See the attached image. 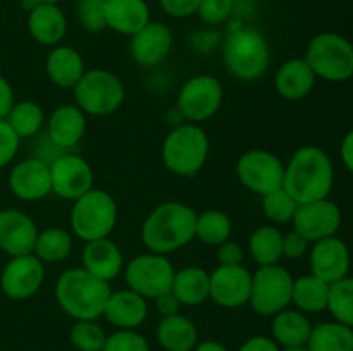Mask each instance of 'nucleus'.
Segmentation results:
<instances>
[{
    "label": "nucleus",
    "instance_id": "1",
    "mask_svg": "<svg viewBox=\"0 0 353 351\" xmlns=\"http://www.w3.org/2000/svg\"><path fill=\"white\" fill-rule=\"evenodd\" d=\"M196 212L181 202L155 206L141 224V243L148 251L169 255L195 240Z\"/></svg>",
    "mask_w": 353,
    "mask_h": 351
},
{
    "label": "nucleus",
    "instance_id": "2",
    "mask_svg": "<svg viewBox=\"0 0 353 351\" xmlns=\"http://www.w3.org/2000/svg\"><path fill=\"white\" fill-rule=\"evenodd\" d=\"M333 184V162L323 148L314 145L299 148L285 165L283 188L296 200L299 205L327 198Z\"/></svg>",
    "mask_w": 353,
    "mask_h": 351
},
{
    "label": "nucleus",
    "instance_id": "3",
    "mask_svg": "<svg viewBox=\"0 0 353 351\" xmlns=\"http://www.w3.org/2000/svg\"><path fill=\"white\" fill-rule=\"evenodd\" d=\"M110 292L109 282L100 281L83 267L69 268L55 282L59 306L74 320L100 319Z\"/></svg>",
    "mask_w": 353,
    "mask_h": 351
},
{
    "label": "nucleus",
    "instance_id": "4",
    "mask_svg": "<svg viewBox=\"0 0 353 351\" xmlns=\"http://www.w3.org/2000/svg\"><path fill=\"white\" fill-rule=\"evenodd\" d=\"M226 71L240 81L262 78L271 62V47L264 34L255 28H238L223 45Z\"/></svg>",
    "mask_w": 353,
    "mask_h": 351
},
{
    "label": "nucleus",
    "instance_id": "5",
    "mask_svg": "<svg viewBox=\"0 0 353 351\" xmlns=\"http://www.w3.org/2000/svg\"><path fill=\"white\" fill-rule=\"evenodd\" d=\"M210 151L205 131L193 123L174 126L162 141V162L165 167L181 178H193L202 171Z\"/></svg>",
    "mask_w": 353,
    "mask_h": 351
},
{
    "label": "nucleus",
    "instance_id": "6",
    "mask_svg": "<svg viewBox=\"0 0 353 351\" xmlns=\"http://www.w3.org/2000/svg\"><path fill=\"white\" fill-rule=\"evenodd\" d=\"M117 203L103 189L92 188L74 200L71 209V229L76 237L88 241L109 237L117 224Z\"/></svg>",
    "mask_w": 353,
    "mask_h": 351
},
{
    "label": "nucleus",
    "instance_id": "7",
    "mask_svg": "<svg viewBox=\"0 0 353 351\" xmlns=\"http://www.w3.org/2000/svg\"><path fill=\"white\" fill-rule=\"evenodd\" d=\"M305 62L316 78L343 83L353 76V45L338 33H321L307 45Z\"/></svg>",
    "mask_w": 353,
    "mask_h": 351
},
{
    "label": "nucleus",
    "instance_id": "8",
    "mask_svg": "<svg viewBox=\"0 0 353 351\" xmlns=\"http://www.w3.org/2000/svg\"><path fill=\"white\" fill-rule=\"evenodd\" d=\"M74 103L86 116H110L124 102V85L114 72L107 69H92L83 74L72 88Z\"/></svg>",
    "mask_w": 353,
    "mask_h": 351
},
{
    "label": "nucleus",
    "instance_id": "9",
    "mask_svg": "<svg viewBox=\"0 0 353 351\" xmlns=\"http://www.w3.org/2000/svg\"><path fill=\"white\" fill-rule=\"evenodd\" d=\"M293 281L288 268L279 264L259 267L252 274V288L248 305L262 317H274L292 305Z\"/></svg>",
    "mask_w": 353,
    "mask_h": 351
},
{
    "label": "nucleus",
    "instance_id": "10",
    "mask_svg": "<svg viewBox=\"0 0 353 351\" xmlns=\"http://www.w3.org/2000/svg\"><path fill=\"white\" fill-rule=\"evenodd\" d=\"M174 267L165 255L148 253L138 255L124 268V281L128 289L138 292L145 299H155L157 296L171 291Z\"/></svg>",
    "mask_w": 353,
    "mask_h": 351
},
{
    "label": "nucleus",
    "instance_id": "11",
    "mask_svg": "<svg viewBox=\"0 0 353 351\" xmlns=\"http://www.w3.org/2000/svg\"><path fill=\"white\" fill-rule=\"evenodd\" d=\"M223 85L210 74H199L190 78L178 93L176 109L183 119L200 124L216 116L223 103Z\"/></svg>",
    "mask_w": 353,
    "mask_h": 351
},
{
    "label": "nucleus",
    "instance_id": "12",
    "mask_svg": "<svg viewBox=\"0 0 353 351\" xmlns=\"http://www.w3.org/2000/svg\"><path fill=\"white\" fill-rule=\"evenodd\" d=\"M236 176L241 184L255 195H268L274 189L283 188L285 164L272 151L254 148L238 158Z\"/></svg>",
    "mask_w": 353,
    "mask_h": 351
},
{
    "label": "nucleus",
    "instance_id": "13",
    "mask_svg": "<svg viewBox=\"0 0 353 351\" xmlns=\"http://www.w3.org/2000/svg\"><path fill=\"white\" fill-rule=\"evenodd\" d=\"M48 165L52 193H55L59 198L74 202L93 188V169L81 155L64 151Z\"/></svg>",
    "mask_w": 353,
    "mask_h": 351
},
{
    "label": "nucleus",
    "instance_id": "14",
    "mask_svg": "<svg viewBox=\"0 0 353 351\" xmlns=\"http://www.w3.org/2000/svg\"><path fill=\"white\" fill-rule=\"evenodd\" d=\"M45 279V264L34 253L12 257L0 275L3 295L14 301H23L40 291Z\"/></svg>",
    "mask_w": 353,
    "mask_h": 351
},
{
    "label": "nucleus",
    "instance_id": "15",
    "mask_svg": "<svg viewBox=\"0 0 353 351\" xmlns=\"http://www.w3.org/2000/svg\"><path fill=\"white\" fill-rule=\"evenodd\" d=\"M292 222L293 231L309 243H316L324 237L336 236V231L341 226V210L330 198L300 203Z\"/></svg>",
    "mask_w": 353,
    "mask_h": 351
},
{
    "label": "nucleus",
    "instance_id": "16",
    "mask_svg": "<svg viewBox=\"0 0 353 351\" xmlns=\"http://www.w3.org/2000/svg\"><path fill=\"white\" fill-rule=\"evenodd\" d=\"M252 274L243 265H219L210 274V296L223 308H238L250 299Z\"/></svg>",
    "mask_w": 353,
    "mask_h": 351
},
{
    "label": "nucleus",
    "instance_id": "17",
    "mask_svg": "<svg viewBox=\"0 0 353 351\" xmlns=\"http://www.w3.org/2000/svg\"><path fill=\"white\" fill-rule=\"evenodd\" d=\"M9 188L23 202H38L52 193L50 165L40 157L19 162L9 174Z\"/></svg>",
    "mask_w": 353,
    "mask_h": 351
},
{
    "label": "nucleus",
    "instance_id": "18",
    "mask_svg": "<svg viewBox=\"0 0 353 351\" xmlns=\"http://www.w3.org/2000/svg\"><path fill=\"white\" fill-rule=\"evenodd\" d=\"M172 50V31L168 24L150 21L130 40V54L141 67H155Z\"/></svg>",
    "mask_w": 353,
    "mask_h": 351
},
{
    "label": "nucleus",
    "instance_id": "19",
    "mask_svg": "<svg viewBox=\"0 0 353 351\" xmlns=\"http://www.w3.org/2000/svg\"><path fill=\"white\" fill-rule=\"evenodd\" d=\"M310 274L327 284L341 281L350 270V250L347 243L336 236L316 241L310 250Z\"/></svg>",
    "mask_w": 353,
    "mask_h": 351
},
{
    "label": "nucleus",
    "instance_id": "20",
    "mask_svg": "<svg viewBox=\"0 0 353 351\" xmlns=\"http://www.w3.org/2000/svg\"><path fill=\"white\" fill-rule=\"evenodd\" d=\"M38 227L28 213L17 209L0 210V250L10 257L33 253Z\"/></svg>",
    "mask_w": 353,
    "mask_h": 351
},
{
    "label": "nucleus",
    "instance_id": "21",
    "mask_svg": "<svg viewBox=\"0 0 353 351\" xmlns=\"http://www.w3.org/2000/svg\"><path fill=\"white\" fill-rule=\"evenodd\" d=\"M45 123H47L48 140L59 150L65 151L78 147L86 133V114L76 103L59 105Z\"/></svg>",
    "mask_w": 353,
    "mask_h": 351
},
{
    "label": "nucleus",
    "instance_id": "22",
    "mask_svg": "<svg viewBox=\"0 0 353 351\" xmlns=\"http://www.w3.org/2000/svg\"><path fill=\"white\" fill-rule=\"evenodd\" d=\"M148 315V303L131 289L110 292L103 315L110 326L119 330H137Z\"/></svg>",
    "mask_w": 353,
    "mask_h": 351
},
{
    "label": "nucleus",
    "instance_id": "23",
    "mask_svg": "<svg viewBox=\"0 0 353 351\" xmlns=\"http://www.w3.org/2000/svg\"><path fill=\"white\" fill-rule=\"evenodd\" d=\"M81 267L97 279L110 282L123 272L124 257L121 248L109 237L85 243L81 253Z\"/></svg>",
    "mask_w": 353,
    "mask_h": 351
},
{
    "label": "nucleus",
    "instance_id": "24",
    "mask_svg": "<svg viewBox=\"0 0 353 351\" xmlns=\"http://www.w3.org/2000/svg\"><path fill=\"white\" fill-rule=\"evenodd\" d=\"M45 72L55 86L72 89L86 72L85 61L76 48L69 45H57L45 58Z\"/></svg>",
    "mask_w": 353,
    "mask_h": 351
},
{
    "label": "nucleus",
    "instance_id": "25",
    "mask_svg": "<svg viewBox=\"0 0 353 351\" xmlns=\"http://www.w3.org/2000/svg\"><path fill=\"white\" fill-rule=\"evenodd\" d=\"M316 85V74L305 58H290L283 62L274 76V88L281 98L296 102L312 92Z\"/></svg>",
    "mask_w": 353,
    "mask_h": 351
},
{
    "label": "nucleus",
    "instance_id": "26",
    "mask_svg": "<svg viewBox=\"0 0 353 351\" xmlns=\"http://www.w3.org/2000/svg\"><path fill=\"white\" fill-rule=\"evenodd\" d=\"M107 28L133 36L150 23V9L145 0H103Z\"/></svg>",
    "mask_w": 353,
    "mask_h": 351
},
{
    "label": "nucleus",
    "instance_id": "27",
    "mask_svg": "<svg viewBox=\"0 0 353 351\" xmlns=\"http://www.w3.org/2000/svg\"><path fill=\"white\" fill-rule=\"evenodd\" d=\"M28 30L37 43L55 47L68 31V19L57 3H40L28 14Z\"/></svg>",
    "mask_w": 353,
    "mask_h": 351
},
{
    "label": "nucleus",
    "instance_id": "28",
    "mask_svg": "<svg viewBox=\"0 0 353 351\" xmlns=\"http://www.w3.org/2000/svg\"><path fill=\"white\" fill-rule=\"evenodd\" d=\"M312 323L309 317L300 310H283L272 317V339L278 346L285 348H303L309 343Z\"/></svg>",
    "mask_w": 353,
    "mask_h": 351
},
{
    "label": "nucleus",
    "instance_id": "29",
    "mask_svg": "<svg viewBox=\"0 0 353 351\" xmlns=\"http://www.w3.org/2000/svg\"><path fill=\"white\" fill-rule=\"evenodd\" d=\"M155 336L165 351H193L199 344V329L181 313L162 317L155 329Z\"/></svg>",
    "mask_w": 353,
    "mask_h": 351
},
{
    "label": "nucleus",
    "instance_id": "30",
    "mask_svg": "<svg viewBox=\"0 0 353 351\" xmlns=\"http://www.w3.org/2000/svg\"><path fill=\"white\" fill-rule=\"evenodd\" d=\"M171 291L181 306L202 305L210 296V274L196 265L179 268L174 272Z\"/></svg>",
    "mask_w": 353,
    "mask_h": 351
},
{
    "label": "nucleus",
    "instance_id": "31",
    "mask_svg": "<svg viewBox=\"0 0 353 351\" xmlns=\"http://www.w3.org/2000/svg\"><path fill=\"white\" fill-rule=\"evenodd\" d=\"M331 284L314 274L302 275L293 281L292 303L303 313H319L327 310Z\"/></svg>",
    "mask_w": 353,
    "mask_h": 351
},
{
    "label": "nucleus",
    "instance_id": "32",
    "mask_svg": "<svg viewBox=\"0 0 353 351\" xmlns=\"http://www.w3.org/2000/svg\"><path fill=\"white\" fill-rule=\"evenodd\" d=\"M305 348L309 351H353V329L336 320L323 322L312 327Z\"/></svg>",
    "mask_w": 353,
    "mask_h": 351
},
{
    "label": "nucleus",
    "instance_id": "33",
    "mask_svg": "<svg viewBox=\"0 0 353 351\" xmlns=\"http://www.w3.org/2000/svg\"><path fill=\"white\" fill-rule=\"evenodd\" d=\"M248 251L259 267L276 265L283 258V233L276 226H261L248 240Z\"/></svg>",
    "mask_w": 353,
    "mask_h": 351
},
{
    "label": "nucleus",
    "instance_id": "34",
    "mask_svg": "<svg viewBox=\"0 0 353 351\" xmlns=\"http://www.w3.org/2000/svg\"><path fill=\"white\" fill-rule=\"evenodd\" d=\"M72 237L64 227H47L40 231L33 253L43 264H61L71 255Z\"/></svg>",
    "mask_w": 353,
    "mask_h": 351
},
{
    "label": "nucleus",
    "instance_id": "35",
    "mask_svg": "<svg viewBox=\"0 0 353 351\" xmlns=\"http://www.w3.org/2000/svg\"><path fill=\"white\" fill-rule=\"evenodd\" d=\"M6 120L10 124L14 133L19 136V140H26V138L37 136L47 119H45L43 109L37 102L24 100V102L14 103Z\"/></svg>",
    "mask_w": 353,
    "mask_h": 351
},
{
    "label": "nucleus",
    "instance_id": "36",
    "mask_svg": "<svg viewBox=\"0 0 353 351\" xmlns=\"http://www.w3.org/2000/svg\"><path fill=\"white\" fill-rule=\"evenodd\" d=\"M231 231H233V224L228 213L221 210H205L202 213H196L195 237L209 246H219L224 241L230 240Z\"/></svg>",
    "mask_w": 353,
    "mask_h": 351
},
{
    "label": "nucleus",
    "instance_id": "37",
    "mask_svg": "<svg viewBox=\"0 0 353 351\" xmlns=\"http://www.w3.org/2000/svg\"><path fill=\"white\" fill-rule=\"evenodd\" d=\"M327 310L336 322L353 329V277H343L330 288Z\"/></svg>",
    "mask_w": 353,
    "mask_h": 351
},
{
    "label": "nucleus",
    "instance_id": "38",
    "mask_svg": "<svg viewBox=\"0 0 353 351\" xmlns=\"http://www.w3.org/2000/svg\"><path fill=\"white\" fill-rule=\"evenodd\" d=\"M296 209L299 203L285 188H278L262 196V210L272 224L292 222Z\"/></svg>",
    "mask_w": 353,
    "mask_h": 351
},
{
    "label": "nucleus",
    "instance_id": "39",
    "mask_svg": "<svg viewBox=\"0 0 353 351\" xmlns=\"http://www.w3.org/2000/svg\"><path fill=\"white\" fill-rule=\"evenodd\" d=\"M69 341L78 351H102L107 332L97 320H76L69 332Z\"/></svg>",
    "mask_w": 353,
    "mask_h": 351
},
{
    "label": "nucleus",
    "instance_id": "40",
    "mask_svg": "<svg viewBox=\"0 0 353 351\" xmlns=\"http://www.w3.org/2000/svg\"><path fill=\"white\" fill-rule=\"evenodd\" d=\"M102 351H150L147 337L137 330H119L107 336Z\"/></svg>",
    "mask_w": 353,
    "mask_h": 351
},
{
    "label": "nucleus",
    "instance_id": "41",
    "mask_svg": "<svg viewBox=\"0 0 353 351\" xmlns=\"http://www.w3.org/2000/svg\"><path fill=\"white\" fill-rule=\"evenodd\" d=\"M78 17L81 21L83 28L90 33H100L107 28L105 23V9H103V0H86L79 2Z\"/></svg>",
    "mask_w": 353,
    "mask_h": 351
},
{
    "label": "nucleus",
    "instance_id": "42",
    "mask_svg": "<svg viewBox=\"0 0 353 351\" xmlns=\"http://www.w3.org/2000/svg\"><path fill=\"white\" fill-rule=\"evenodd\" d=\"M234 7V0H200L196 16L205 24L216 26L224 23L231 16Z\"/></svg>",
    "mask_w": 353,
    "mask_h": 351
},
{
    "label": "nucleus",
    "instance_id": "43",
    "mask_svg": "<svg viewBox=\"0 0 353 351\" xmlns=\"http://www.w3.org/2000/svg\"><path fill=\"white\" fill-rule=\"evenodd\" d=\"M19 143V136L14 133L10 124L6 119H0V167H6L14 160Z\"/></svg>",
    "mask_w": 353,
    "mask_h": 351
},
{
    "label": "nucleus",
    "instance_id": "44",
    "mask_svg": "<svg viewBox=\"0 0 353 351\" xmlns=\"http://www.w3.org/2000/svg\"><path fill=\"white\" fill-rule=\"evenodd\" d=\"M309 241L300 236L296 231L283 234V258H288V260L302 258L309 251Z\"/></svg>",
    "mask_w": 353,
    "mask_h": 351
},
{
    "label": "nucleus",
    "instance_id": "45",
    "mask_svg": "<svg viewBox=\"0 0 353 351\" xmlns=\"http://www.w3.org/2000/svg\"><path fill=\"white\" fill-rule=\"evenodd\" d=\"M162 10L172 17H190L196 14L200 0H159Z\"/></svg>",
    "mask_w": 353,
    "mask_h": 351
},
{
    "label": "nucleus",
    "instance_id": "46",
    "mask_svg": "<svg viewBox=\"0 0 353 351\" xmlns=\"http://www.w3.org/2000/svg\"><path fill=\"white\" fill-rule=\"evenodd\" d=\"M217 260H219V265H241V262H243V248L231 240L224 241L217 248Z\"/></svg>",
    "mask_w": 353,
    "mask_h": 351
},
{
    "label": "nucleus",
    "instance_id": "47",
    "mask_svg": "<svg viewBox=\"0 0 353 351\" xmlns=\"http://www.w3.org/2000/svg\"><path fill=\"white\" fill-rule=\"evenodd\" d=\"M154 301H155V310H157V313L161 317L176 315V313H179V308H181V303H179L178 298L172 295V291H168L164 292V295L157 296Z\"/></svg>",
    "mask_w": 353,
    "mask_h": 351
},
{
    "label": "nucleus",
    "instance_id": "48",
    "mask_svg": "<svg viewBox=\"0 0 353 351\" xmlns=\"http://www.w3.org/2000/svg\"><path fill=\"white\" fill-rule=\"evenodd\" d=\"M238 351H281L278 343L268 336H254L245 341Z\"/></svg>",
    "mask_w": 353,
    "mask_h": 351
},
{
    "label": "nucleus",
    "instance_id": "49",
    "mask_svg": "<svg viewBox=\"0 0 353 351\" xmlns=\"http://www.w3.org/2000/svg\"><path fill=\"white\" fill-rule=\"evenodd\" d=\"M14 107V89L10 83L3 76H0V119L9 116L10 109Z\"/></svg>",
    "mask_w": 353,
    "mask_h": 351
},
{
    "label": "nucleus",
    "instance_id": "50",
    "mask_svg": "<svg viewBox=\"0 0 353 351\" xmlns=\"http://www.w3.org/2000/svg\"><path fill=\"white\" fill-rule=\"evenodd\" d=\"M340 155L345 167H347L353 174V129L350 133H347V136H345L343 141H341Z\"/></svg>",
    "mask_w": 353,
    "mask_h": 351
},
{
    "label": "nucleus",
    "instance_id": "51",
    "mask_svg": "<svg viewBox=\"0 0 353 351\" xmlns=\"http://www.w3.org/2000/svg\"><path fill=\"white\" fill-rule=\"evenodd\" d=\"M193 351H228V348L217 341H203V343L196 344Z\"/></svg>",
    "mask_w": 353,
    "mask_h": 351
},
{
    "label": "nucleus",
    "instance_id": "52",
    "mask_svg": "<svg viewBox=\"0 0 353 351\" xmlns=\"http://www.w3.org/2000/svg\"><path fill=\"white\" fill-rule=\"evenodd\" d=\"M19 3H21V7H23V10H26V12L30 14L31 10L37 9L41 2L40 0H19Z\"/></svg>",
    "mask_w": 353,
    "mask_h": 351
},
{
    "label": "nucleus",
    "instance_id": "53",
    "mask_svg": "<svg viewBox=\"0 0 353 351\" xmlns=\"http://www.w3.org/2000/svg\"><path fill=\"white\" fill-rule=\"evenodd\" d=\"M281 351H309V350L303 346V348H285V350H281Z\"/></svg>",
    "mask_w": 353,
    "mask_h": 351
},
{
    "label": "nucleus",
    "instance_id": "54",
    "mask_svg": "<svg viewBox=\"0 0 353 351\" xmlns=\"http://www.w3.org/2000/svg\"><path fill=\"white\" fill-rule=\"evenodd\" d=\"M41 3H59L61 0H40Z\"/></svg>",
    "mask_w": 353,
    "mask_h": 351
},
{
    "label": "nucleus",
    "instance_id": "55",
    "mask_svg": "<svg viewBox=\"0 0 353 351\" xmlns=\"http://www.w3.org/2000/svg\"><path fill=\"white\" fill-rule=\"evenodd\" d=\"M79 2H86V0H79Z\"/></svg>",
    "mask_w": 353,
    "mask_h": 351
}]
</instances>
